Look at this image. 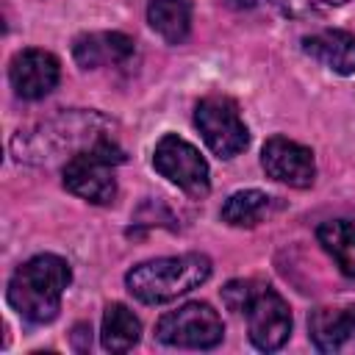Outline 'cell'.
Returning <instances> with one entry per match:
<instances>
[{
    "mask_svg": "<svg viewBox=\"0 0 355 355\" xmlns=\"http://www.w3.org/2000/svg\"><path fill=\"white\" fill-rule=\"evenodd\" d=\"M141 336V322L133 316V311L122 302H111L103 313V349L108 352H128L139 344Z\"/></svg>",
    "mask_w": 355,
    "mask_h": 355,
    "instance_id": "9a60e30c",
    "label": "cell"
},
{
    "mask_svg": "<svg viewBox=\"0 0 355 355\" xmlns=\"http://www.w3.org/2000/svg\"><path fill=\"white\" fill-rule=\"evenodd\" d=\"M272 202H275V197H269L266 191H258V189L236 191L222 205V222H227L233 227H255L258 222H263Z\"/></svg>",
    "mask_w": 355,
    "mask_h": 355,
    "instance_id": "e0dca14e",
    "label": "cell"
},
{
    "mask_svg": "<svg viewBox=\"0 0 355 355\" xmlns=\"http://www.w3.org/2000/svg\"><path fill=\"white\" fill-rule=\"evenodd\" d=\"M72 55L80 69H97L105 64H125L133 55V39L119 31L83 33L72 44Z\"/></svg>",
    "mask_w": 355,
    "mask_h": 355,
    "instance_id": "8fae6325",
    "label": "cell"
},
{
    "mask_svg": "<svg viewBox=\"0 0 355 355\" xmlns=\"http://www.w3.org/2000/svg\"><path fill=\"white\" fill-rule=\"evenodd\" d=\"M222 300L230 311L247 316L250 341L263 349H280L291 336V311L286 300L261 280H230L222 288Z\"/></svg>",
    "mask_w": 355,
    "mask_h": 355,
    "instance_id": "3957f363",
    "label": "cell"
},
{
    "mask_svg": "<svg viewBox=\"0 0 355 355\" xmlns=\"http://www.w3.org/2000/svg\"><path fill=\"white\" fill-rule=\"evenodd\" d=\"M275 8H280L286 17H311L316 6L311 0H272Z\"/></svg>",
    "mask_w": 355,
    "mask_h": 355,
    "instance_id": "ac0fdd59",
    "label": "cell"
},
{
    "mask_svg": "<svg viewBox=\"0 0 355 355\" xmlns=\"http://www.w3.org/2000/svg\"><path fill=\"white\" fill-rule=\"evenodd\" d=\"M261 166L272 180L286 183L291 189H308L313 186V178H316L313 153L286 136L266 139L261 150Z\"/></svg>",
    "mask_w": 355,
    "mask_h": 355,
    "instance_id": "9c48e42d",
    "label": "cell"
},
{
    "mask_svg": "<svg viewBox=\"0 0 355 355\" xmlns=\"http://www.w3.org/2000/svg\"><path fill=\"white\" fill-rule=\"evenodd\" d=\"M150 28L169 44H180L191 28V3L189 0H150L147 6Z\"/></svg>",
    "mask_w": 355,
    "mask_h": 355,
    "instance_id": "5bb4252c",
    "label": "cell"
},
{
    "mask_svg": "<svg viewBox=\"0 0 355 355\" xmlns=\"http://www.w3.org/2000/svg\"><path fill=\"white\" fill-rule=\"evenodd\" d=\"M311 3L319 8V6H344L347 0H311Z\"/></svg>",
    "mask_w": 355,
    "mask_h": 355,
    "instance_id": "d6986e66",
    "label": "cell"
},
{
    "mask_svg": "<svg viewBox=\"0 0 355 355\" xmlns=\"http://www.w3.org/2000/svg\"><path fill=\"white\" fill-rule=\"evenodd\" d=\"M72 280V269L61 255H33L25 261L8 280V302L11 308L33 322H53L61 311V297Z\"/></svg>",
    "mask_w": 355,
    "mask_h": 355,
    "instance_id": "7a4b0ae2",
    "label": "cell"
},
{
    "mask_svg": "<svg viewBox=\"0 0 355 355\" xmlns=\"http://www.w3.org/2000/svg\"><path fill=\"white\" fill-rule=\"evenodd\" d=\"M194 125L208 150L219 158H233L250 144V130L239 114V105L225 94L202 97L194 108Z\"/></svg>",
    "mask_w": 355,
    "mask_h": 355,
    "instance_id": "8992f818",
    "label": "cell"
},
{
    "mask_svg": "<svg viewBox=\"0 0 355 355\" xmlns=\"http://www.w3.org/2000/svg\"><path fill=\"white\" fill-rule=\"evenodd\" d=\"M122 161L125 150L116 144V139H103L100 144L72 155L64 164V189L86 202L108 205L116 197L114 166H119Z\"/></svg>",
    "mask_w": 355,
    "mask_h": 355,
    "instance_id": "5b68a950",
    "label": "cell"
},
{
    "mask_svg": "<svg viewBox=\"0 0 355 355\" xmlns=\"http://www.w3.org/2000/svg\"><path fill=\"white\" fill-rule=\"evenodd\" d=\"M208 275H211V258L202 252H186V255H169V258H153L136 263L125 275V286L136 300L147 305H161L202 286Z\"/></svg>",
    "mask_w": 355,
    "mask_h": 355,
    "instance_id": "277c9868",
    "label": "cell"
},
{
    "mask_svg": "<svg viewBox=\"0 0 355 355\" xmlns=\"http://www.w3.org/2000/svg\"><path fill=\"white\" fill-rule=\"evenodd\" d=\"M114 122L97 111H61L31 128H19L11 139V153L19 164L53 166L69 161L72 155L111 139Z\"/></svg>",
    "mask_w": 355,
    "mask_h": 355,
    "instance_id": "6da1fadb",
    "label": "cell"
},
{
    "mask_svg": "<svg viewBox=\"0 0 355 355\" xmlns=\"http://www.w3.org/2000/svg\"><path fill=\"white\" fill-rule=\"evenodd\" d=\"M58 78H61L58 58L53 53H47V50H39V47L19 50L11 58V67H8L11 89L22 100H42V97H47L55 89Z\"/></svg>",
    "mask_w": 355,
    "mask_h": 355,
    "instance_id": "30bf717a",
    "label": "cell"
},
{
    "mask_svg": "<svg viewBox=\"0 0 355 355\" xmlns=\"http://www.w3.org/2000/svg\"><path fill=\"white\" fill-rule=\"evenodd\" d=\"M316 239L324 252L336 261V266L347 277H355V225H349L347 219L322 222L316 227Z\"/></svg>",
    "mask_w": 355,
    "mask_h": 355,
    "instance_id": "2e32d148",
    "label": "cell"
},
{
    "mask_svg": "<svg viewBox=\"0 0 355 355\" xmlns=\"http://www.w3.org/2000/svg\"><path fill=\"white\" fill-rule=\"evenodd\" d=\"M308 336L319 352H338L344 344L355 338V305L311 311Z\"/></svg>",
    "mask_w": 355,
    "mask_h": 355,
    "instance_id": "7c38bea8",
    "label": "cell"
},
{
    "mask_svg": "<svg viewBox=\"0 0 355 355\" xmlns=\"http://www.w3.org/2000/svg\"><path fill=\"white\" fill-rule=\"evenodd\" d=\"M302 50L319 61L322 67L338 72V75H352L355 72V36L347 31L324 28L302 39Z\"/></svg>",
    "mask_w": 355,
    "mask_h": 355,
    "instance_id": "4fadbf2b",
    "label": "cell"
},
{
    "mask_svg": "<svg viewBox=\"0 0 355 355\" xmlns=\"http://www.w3.org/2000/svg\"><path fill=\"white\" fill-rule=\"evenodd\" d=\"M153 166L169 183H175L194 200H200L211 191L205 158L200 155V150L194 144H189L186 139H180L175 133H166L158 139V144L153 150Z\"/></svg>",
    "mask_w": 355,
    "mask_h": 355,
    "instance_id": "ba28073f",
    "label": "cell"
},
{
    "mask_svg": "<svg viewBox=\"0 0 355 355\" xmlns=\"http://www.w3.org/2000/svg\"><path fill=\"white\" fill-rule=\"evenodd\" d=\"M225 324L208 302H186L178 311H169L155 324V338L166 347L211 349L222 341Z\"/></svg>",
    "mask_w": 355,
    "mask_h": 355,
    "instance_id": "52a82bcc",
    "label": "cell"
}]
</instances>
